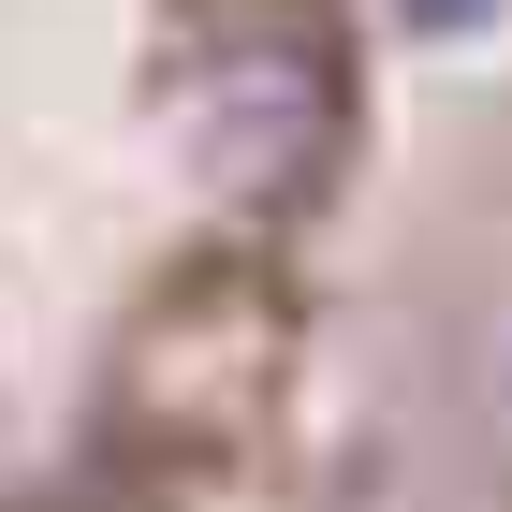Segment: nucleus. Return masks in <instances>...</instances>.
Segmentation results:
<instances>
[{
	"label": "nucleus",
	"mask_w": 512,
	"mask_h": 512,
	"mask_svg": "<svg viewBox=\"0 0 512 512\" xmlns=\"http://www.w3.org/2000/svg\"><path fill=\"white\" fill-rule=\"evenodd\" d=\"M439 381H454V439H469V469L512 498V264L469 293V322H454V366H439Z\"/></svg>",
	"instance_id": "1"
}]
</instances>
